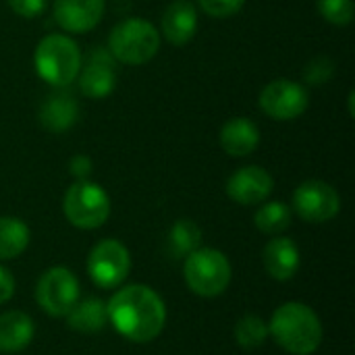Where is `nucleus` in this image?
Listing matches in <instances>:
<instances>
[{
    "mask_svg": "<svg viewBox=\"0 0 355 355\" xmlns=\"http://www.w3.org/2000/svg\"><path fill=\"white\" fill-rule=\"evenodd\" d=\"M108 322L131 343L154 341L166 324V306L148 285H127L106 304Z\"/></svg>",
    "mask_w": 355,
    "mask_h": 355,
    "instance_id": "nucleus-1",
    "label": "nucleus"
},
{
    "mask_svg": "<svg viewBox=\"0 0 355 355\" xmlns=\"http://www.w3.org/2000/svg\"><path fill=\"white\" fill-rule=\"evenodd\" d=\"M268 333L289 354L312 355L322 343V322L318 314L300 302L279 306L268 322Z\"/></svg>",
    "mask_w": 355,
    "mask_h": 355,
    "instance_id": "nucleus-2",
    "label": "nucleus"
},
{
    "mask_svg": "<svg viewBox=\"0 0 355 355\" xmlns=\"http://www.w3.org/2000/svg\"><path fill=\"white\" fill-rule=\"evenodd\" d=\"M81 50L77 42L64 33L44 35L33 54L35 73L52 87H67L73 83L81 69Z\"/></svg>",
    "mask_w": 355,
    "mask_h": 355,
    "instance_id": "nucleus-3",
    "label": "nucleus"
},
{
    "mask_svg": "<svg viewBox=\"0 0 355 355\" xmlns=\"http://www.w3.org/2000/svg\"><path fill=\"white\" fill-rule=\"evenodd\" d=\"M160 50V33L156 27L141 19L129 17L119 21L108 35V52L123 64H146Z\"/></svg>",
    "mask_w": 355,
    "mask_h": 355,
    "instance_id": "nucleus-4",
    "label": "nucleus"
},
{
    "mask_svg": "<svg viewBox=\"0 0 355 355\" xmlns=\"http://www.w3.org/2000/svg\"><path fill=\"white\" fill-rule=\"evenodd\" d=\"M183 279L200 297H218L231 283V264L214 248H198L183 260Z\"/></svg>",
    "mask_w": 355,
    "mask_h": 355,
    "instance_id": "nucleus-5",
    "label": "nucleus"
},
{
    "mask_svg": "<svg viewBox=\"0 0 355 355\" xmlns=\"http://www.w3.org/2000/svg\"><path fill=\"white\" fill-rule=\"evenodd\" d=\"M62 210L73 227L81 231L100 229L110 216V198L98 183H92L89 179L75 181L64 193Z\"/></svg>",
    "mask_w": 355,
    "mask_h": 355,
    "instance_id": "nucleus-6",
    "label": "nucleus"
},
{
    "mask_svg": "<svg viewBox=\"0 0 355 355\" xmlns=\"http://www.w3.org/2000/svg\"><path fill=\"white\" fill-rule=\"evenodd\" d=\"M37 306L54 318H64L79 302V281L64 266L48 268L35 285Z\"/></svg>",
    "mask_w": 355,
    "mask_h": 355,
    "instance_id": "nucleus-7",
    "label": "nucleus"
},
{
    "mask_svg": "<svg viewBox=\"0 0 355 355\" xmlns=\"http://www.w3.org/2000/svg\"><path fill=\"white\" fill-rule=\"evenodd\" d=\"M129 250L116 239L98 241L87 256V272L100 289H116L129 277Z\"/></svg>",
    "mask_w": 355,
    "mask_h": 355,
    "instance_id": "nucleus-8",
    "label": "nucleus"
},
{
    "mask_svg": "<svg viewBox=\"0 0 355 355\" xmlns=\"http://www.w3.org/2000/svg\"><path fill=\"white\" fill-rule=\"evenodd\" d=\"M293 210L306 223H329L341 210V198L337 189L324 181H304L293 193Z\"/></svg>",
    "mask_w": 355,
    "mask_h": 355,
    "instance_id": "nucleus-9",
    "label": "nucleus"
},
{
    "mask_svg": "<svg viewBox=\"0 0 355 355\" xmlns=\"http://www.w3.org/2000/svg\"><path fill=\"white\" fill-rule=\"evenodd\" d=\"M310 104L308 89L291 79H275L260 92V108L272 121H293Z\"/></svg>",
    "mask_w": 355,
    "mask_h": 355,
    "instance_id": "nucleus-10",
    "label": "nucleus"
},
{
    "mask_svg": "<svg viewBox=\"0 0 355 355\" xmlns=\"http://www.w3.org/2000/svg\"><path fill=\"white\" fill-rule=\"evenodd\" d=\"M79 89L92 100L110 96L116 87V60L106 48H94L79 69Z\"/></svg>",
    "mask_w": 355,
    "mask_h": 355,
    "instance_id": "nucleus-11",
    "label": "nucleus"
},
{
    "mask_svg": "<svg viewBox=\"0 0 355 355\" xmlns=\"http://www.w3.org/2000/svg\"><path fill=\"white\" fill-rule=\"evenodd\" d=\"M275 189L272 175L256 164L237 168L227 181V196L241 206H256L268 200Z\"/></svg>",
    "mask_w": 355,
    "mask_h": 355,
    "instance_id": "nucleus-12",
    "label": "nucleus"
},
{
    "mask_svg": "<svg viewBox=\"0 0 355 355\" xmlns=\"http://www.w3.org/2000/svg\"><path fill=\"white\" fill-rule=\"evenodd\" d=\"M106 0H54V21L69 33H85L104 17Z\"/></svg>",
    "mask_w": 355,
    "mask_h": 355,
    "instance_id": "nucleus-13",
    "label": "nucleus"
},
{
    "mask_svg": "<svg viewBox=\"0 0 355 355\" xmlns=\"http://www.w3.org/2000/svg\"><path fill=\"white\" fill-rule=\"evenodd\" d=\"M198 31V8L189 0H173L162 15V35L173 46H185Z\"/></svg>",
    "mask_w": 355,
    "mask_h": 355,
    "instance_id": "nucleus-14",
    "label": "nucleus"
},
{
    "mask_svg": "<svg viewBox=\"0 0 355 355\" xmlns=\"http://www.w3.org/2000/svg\"><path fill=\"white\" fill-rule=\"evenodd\" d=\"M37 121L50 133H64L79 121V102L69 92H54L40 104Z\"/></svg>",
    "mask_w": 355,
    "mask_h": 355,
    "instance_id": "nucleus-15",
    "label": "nucleus"
},
{
    "mask_svg": "<svg viewBox=\"0 0 355 355\" xmlns=\"http://www.w3.org/2000/svg\"><path fill=\"white\" fill-rule=\"evenodd\" d=\"M218 141L229 156L243 158L260 146V129L254 121L245 116H235L220 127Z\"/></svg>",
    "mask_w": 355,
    "mask_h": 355,
    "instance_id": "nucleus-16",
    "label": "nucleus"
},
{
    "mask_svg": "<svg viewBox=\"0 0 355 355\" xmlns=\"http://www.w3.org/2000/svg\"><path fill=\"white\" fill-rule=\"evenodd\" d=\"M264 268L277 281H289L300 270V250L289 237H275L264 248Z\"/></svg>",
    "mask_w": 355,
    "mask_h": 355,
    "instance_id": "nucleus-17",
    "label": "nucleus"
},
{
    "mask_svg": "<svg viewBox=\"0 0 355 355\" xmlns=\"http://www.w3.org/2000/svg\"><path fill=\"white\" fill-rule=\"evenodd\" d=\"M33 320L25 312L10 310L0 314V354L23 352L33 341Z\"/></svg>",
    "mask_w": 355,
    "mask_h": 355,
    "instance_id": "nucleus-18",
    "label": "nucleus"
},
{
    "mask_svg": "<svg viewBox=\"0 0 355 355\" xmlns=\"http://www.w3.org/2000/svg\"><path fill=\"white\" fill-rule=\"evenodd\" d=\"M64 318L67 324L77 333H98L108 322L106 302L98 297H87L83 302H77Z\"/></svg>",
    "mask_w": 355,
    "mask_h": 355,
    "instance_id": "nucleus-19",
    "label": "nucleus"
},
{
    "mask_svg": "<svg viewBox=\"0 0 355 355\" xmlns=\"http://www.w3.org/2000/svg\"><path fill=\"white\" fill-rule=\"evenodd\" d=\"M29 227L15 216H0V260L19 258L29 245Z\"/></svg>",
    "mask_w": 355,
    "mask_h": 355,
    "instance_id": "nucleus-20",
    "label": "nucleus"
},
{
    "mask_svg": "<svg viewBox=\"0 0 355 355\" xmlns=\"http://www.w3.org/2000/svg\"><path fill=\"white\" fill-rule=\"evenodd\" d=\"M200 245H202V231L193 220L181 218L171 227L168 237H166V250H168L171 258L185 260Z\"/></svg>",
    "mask_w": 355,
    "mask_h": 355,
    "instance_id": "nucleus-21",
    "label": "nucleus"
},
{
    "mask_svg": "<svg viewBox=\"0 0 355 355\" xmlns=\"http://www.w3.org/2000/svg\"><path fill=\"white\" fill-rule=\"evenodd\" d=\"M293 212L285 202H266L258 208L254 225L264 235H279L291 227Z\"/></svg>",
    "mask_w": 355,
    "mask_h": 355,
    "instance_id": "nucleus-22",
    "label": "nucleus"
},
{
    "mask_svg": "<svg viewBox=\"0 0 355 355\" xmlns=\"http://www.w3.org/2000/svg\"><path fill=\"white\" fill-rule=\"evenodd\" d=\"M268 324L256 316V314H248L243 318L237 320L235 324V341L239 347L243 349H258L266 343L268 339Z\"/></svg>",
    "mask_w": 355,
    "mask_h": 355,
    "instance_id": "nucleus-23",
    "label": "nucleus"
},
{
    "mask_svg": "<svg viewBox=\"0 0 355 355\" xmlns=\"http://www.w3.org/2000/svg\"><path fill=\"white\" fill-rule=\"evenodd\" d=\"M318 12L333 25H349L354 21V0H318Z\"/></svg>",
    "mask_w": 355,
    "mask_h": 355,
    "instance_id": "nucleus-24",
    "label": "nucleus"
},
{
    "mask_svg": "<svg viewBox=\"0 0 355 355\" xmlns=\"http://www.w3.org/2000/svg\"><path fill=\"white\" fill-rule=\"evenodd\" d=\"M335 73V62L329 56L312 58L304 69V81L308 85H324Z\"/></svg>",
    "mask_w": 355,
    "mask_h": 355,
    "instance_id": "nucleus-25",
    "label": "nucleus"
},
{
    "mask_svg": "<svg viewBox=\"0 0 355 355\" xmlns=\"http://www.w3.org/2000/svg\"><path fill=\"white\" fill-rule=\"evenodd\" d=\"M198 4L212 19H229L243 8L245 0H198Z\"/></svg>",
    "mask_w": 355,
    "mask_h": 355,
    "instance_id": "nucleus-26",
    "label": "nucleus"
},
{
    "mask_svg": "<svg viewBox=\"0 0 355 355\" xmlns=\"http://www.w3.org/2000/svg\"><path fill=\"white\" fill-rule=\"evenodd\" d=\"M6 4L19 17H23V19H35V17H40L46 10L48 0H6Z\"/></svg>",
    "mask_w": 355,
    "mask_h": 355,
    "instance_id": "nucleus-27",
    "label": "nucleus"
},
{
    "mask_svg": "<svg viewBox=\"0 0 355 355\" xmlns=\"http://www.w3.org/2000/svg\"><path fill=\"white\" fill-rule=\"evenodd\" d=\"M92 158L85 156V154H77L69 160V173L77 179V181H83L92 175Z\"/></svg>",
    "mask_w": 355,
    "mask_h": 355,
    "instance_id": "nucleus-28",
    "label": "nucleus"
},
{
    "mask_svg": "<svg viewBox=\"0 0 355 355\" xmlns=\"http://www.w3.org/2000/svg\"><path fill=\"white\" fill-rule=\"evenodd\" d=\"M12 295H15V279L10 270L0 266V306L6 304Z\"/></svg>",
    "mask_w": 355,
    "mask_h": 355,
    "instance_id": "nucleus-29",
    "label": "nucleus"
},
{
    "mask_svg": "<svg viewBox=\"0 0 355 355\" xmlns=\"http://www.w3.org/2000/svg\"><path fill=\"white\" fill-rule=\"evenodd\" d=\"M354 98H355V94H354V92H349V114H352V116H354V114H355Z\"/></svg>",
    "mask_w": 355,
    "mask_h": 355,
    "instance_id": "nucleus-30",
    "label": "nucleus"
}]
</instances>
